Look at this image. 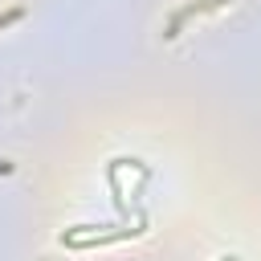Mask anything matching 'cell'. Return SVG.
Returning a JSON list of instances; mask_svg holds the SVG:
<instances>
[{
    "label": "cell",
    "mask_w": 261,
    "mask_h": 261,
    "mask_svg": "<svg viewBox=\"0 0 261 261\" xmlns=\"http://www.w3.org/2000/svg\"><path fill=\"white\" fill-rule=\"evenodd\" d=\"M228 4H232V0H192V4L175 8V12L167 16V24H163V41L179 37V24H184L188 16H200V12H216V8H228Z\"/></svg>",
    "instance_id": "1"
},
{
    "label": "cell",
    "mask_w": 261,
    "mask_h": 261,
    "mask_svg": "<svg viewBox=\"0 0 261 261\" xmlns=\"http://www.w3.org/2000/svg\"><path fill=\"white\" fill-rule=\"evenodd\" d=\"M20 16H24V8H20V4H16V8H8V12H0V29H8V24H16Z\"/></svg>",
    "instance_id": "2"
},
{
    "label": "cell",
    "mask_w": 261,
    "mask_h": 261,
    "mask_svg": "<svg viewBox=\"0 0 261 261\" xmlns=\"http://www.w3.org/2000/svg\"><path fill=\"white\" fill-rule=\"evenodd\" d=\"M220 261H241V257H220Z\"/></svg>",
    "instance_id": "3"
}]
</instances>
